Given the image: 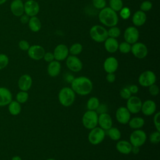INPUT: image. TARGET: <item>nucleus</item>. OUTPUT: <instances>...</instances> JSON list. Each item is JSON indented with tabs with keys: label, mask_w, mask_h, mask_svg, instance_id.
I'll return each mask as SVG.
<instances>
[{
	"label": "nucleus",
	"mask_w": 160,
	"mask_h": 160,
	"mask_svg": "<svg viewBox=\"0 0 160 160\" xmlns=\"http://www.w3.org/2000/svg\"><path fill=\"white\" fill-rule=\"evenodd\" d=\"M71 86L74 92L81 96H86L90 94L93 88L91 80L86 76L74 78L71 82Z\"/></svg>",
	"instance_id": "1"
},
{
	"label": "nucleus",
	"mask_w": 160,
	"mask_h": 160,
	"mask_svg": "<svg viewBox=\"0 0 160 160\" xmlns=\"http://www.w3.org/2000/svg\"><path fill=\"white\" fill-rule=\"evenodd\" d=\"M98 18L102 24L109 28L116 26L119 21L117 12L109 7H105L101 9L98 14Z\"/></svg>",
	"instance_id": "2"
},
{
	"label": "nucleus",
	"mask_w": 160,
	"mask_h": 160,
	"mask_svg": "<svg viewBox=\"0 0 160 160\" xmlns=\"http://www.w3.org/2000/svg\"><path fill=\"white\" fill-rule=\"evenodd\" d=\"M76 98V93L69 87H64L60 89L58 93V100L59 103L64 106L69 107L71 106Z\"/></svg>",
	"instance_id": "3"
},
{
	"label": "nucleus",
	"mask_w": 160,
	"mask_h": 160,
	"mask_svg": "<svg viewBox=\"0 0 160 160\" xmlns=\"http://www.w3.org/2000/svg\"><path fill=\"white\" fill-rule=\"evenodd\" d=\"M91 39L96 42H103L108 38V30L102 26L94 25L89 30Z\"/></svg>",
	"instance_id": "4"
},
{
	"label": "nucleus",
	"mask_w": 160,
	"mask_h": 160,
	"mask_svg": "<svg viewBox=\"0 0 160 160\" xmlns=\"http://www.w3.org/2000/svg\"><path fill=\"white\" fill-rule=\"evenodd\" d=\"M98 122V114L95 111L88 110L82 117L84 127L88 129H92L96 127Z\"/></svg>",
	"instance_id": "5"
},
{
	"label": "nucleus",
	"mask_w": 160,
	"mask_h": 160,
	"mask_svg": "<svg viewBox=\"0 0 160 160\" xmlns=\"http://www.w3.org/2000/svg\"><path fill=\"white\" fill-rule=\"evenodd\" d=\"M106 132L100 127H95L90 130L88 139L89 142L92 145H98L103 141L105 138Z\"/></svg>",
	"instance_id": "6"
},
{
	"label": "nucleus",
	"mask_w": 160,
	"mask_h": 160,
	"mask_svg": "<svg viewBox=\"0 0 160 160\" xmlns=\"http://www.w3.org/2000/svg\"><path fill=\"white\" fill-rule=\"evenodd\" d=\"M147 135L146 132L141 129H134V131L131 132L129 137V142L132 146L141 147L146 141Z\"/></svg>",
	"instance_id": "7"
},
{
	"label": "nucleus",
	"mask_w": 160,
	"mask_h": 160,
	"mask_svg": "<svg viewBox=\"0 0 160 160\" xmlns=\"http://www.w3.org/2000/svg\"><path fill=\"white\" fill-rule=\"evenodd\" d=\"M156 81L155 73L150 70L143 71L138 78V82L142 87H149Z\"/></svg>",
	"instance_id": "8"
},
{
	"label": "nucleus",
	"mask_w": 160,
	"mask_h": 160,
	"mask_svg": "<svg viewBox=\"0 0 160 160\" xmlns=\"http://www.w3.org/2000/svg\"><path fill=\"white\" fill-rule=\"evenodd\" d=\"M131 52L136 58L143 59L148 55V49L145 44L136 42L131 45Z\"/></svg>",
	"instance_id": "9"
},
{
	"label": "nucleus",
	"mask_w": 160,
	"mask_h": 160,
	"mask_svg": "<svg viewBox=\"0 0 160 160\" xmlns=\"http://www.w3.org/2000/svg\"><path fill=\"white\" fill-rule=\"evenodd\" d=\"M141 99L136 96H131L127 99L126 108L132 114H137L141 111L142 106Z\"/></svg>",
	"instance_id": "10"
},
{
	"label": "nucleus",
	"mask_w": 160,
	"mask_h": 160,
	"mask_svg": "<svg viewBox=\"0 0 160 160\" xmlns=\"http://www.w3.org/2000/svg\"><path fill=\"white\" fill-rule=\"evenodd\" d=\"M139 38V32L136 26L128 27L124 32V39L126 42L132 44L138 42Z\"/></svg>",
	"instance_id": "11"
},
{
	"label": "nucleus",
	"mask_w": 160,
	"mask_h": 160,
	"mask_svg": "<svg viewBox=\"0 0 160 160\" xmlns=\"http://www.w3.org/2000/svg\"><path fill=\"white\" fill-rule=\"evenodd\" d=\"M66 64L68 68L72 72H79L82 68V61L76 56H68L66 59Z\"/></svg>",
	"instance_id": "12"
},
{
	"label": "nucleus",
	"mask_w": 160,
	"mask_h": 160,
	"mask_svg": "<svg viewBox=\"0 0 160 160\" xmlns=\"http://www.w3.org/2000/svg\"><path fill=\"white\" fill-rule=\"evenodd\" d=\"M39 5L34 0H28L24 3V11L29 17L36 16L39 12Z\"/></svg>",
	"instance_id": "13"
},
{
	"label": "nucleus",
	"mask_w": 160,
	"mask_h": 160,
	"mask_svg": "<svg viewBox=\"0 0 160 160\" xmlns=\"http://www.w3.org/2000/svg\"><path fill=\"white\" fill-rule=\"evenodd\" d=\"M45 49L40 45L34 44L30 46L28 50V54L30 58L34 60H40L43 58L45 54Z\"/></svg>",
	"instance_id": "14"
},
{
	"label": "nucleus",
	"mask_w": 160,
	"mask_h": 160,
	"mask_svg": "<svg viewBox=\"0 0 160 160\" xmlns=\"http://www.w3.org/2000/svg\"><path fill=\"white\" fill-rule=\"evenodd\" d=\"M52 53L54 54V60L59 62L62 61L69 56V48L64 44H59L56 46Z\"/></svg>",
	"instance_id": "15"
},
{
	"label": "nucleus",
	"mask_w": 160,
	"mask_h": 160,
	"mask_svg": "<svg viewBox=\"0 0 160 160\" xmlns=\"http://www.w3.org/2000/svg\"><path fill=\"white\" fill-rule=\"evenodd\" d=\"M116 118L119 123L121 124H126L131 119V113L126 107L121 106L116 110Z\"/></svg>",
	"instance_id": "16"
},
{
	"label": "nucleus",
	"mask_w": 160,
	"mask_h": 160,
	"mask_svg": "<svg viewBox=\"0 0 160 160\" xmlns=\"http://www.w3.org/2000/svg\"><path fill=\"white\" fill-rule=\"evenodd\" d=\"M119 66L118 59L113 56L107 58L104 63L103 68L107 73H114L116 71Z\"/></svg>",
	"instance_id": "17"
},
{
	"label": "nucleus",
	"mask_w": 160,
	"mask_h": 160,
	"mask_svg": "<svg viewBox=\"0 0 160 160\" xmlns=\"http://www.w3.org/2000/svg\"><path fill=\"white\" fill-rule=\"evenodd\" d=\"M98 124L101 128L107 131L112 126V119L108 112L100 114L98 115Z\"/></svg>",
	"instance_id": "18"
},
{
	"label": "nucleus",
	"mask_w": 160,
	"mask_h": 160,
	"mask_svg": "<svg viewBox=\"0 0 160 160\" xmlns=\"http://www.w3.org/2000/svg\"><path fill=\"white\" fill-rule=\"evenodd\" d=\"M141 111L145 116H151L154 114L156 111V104L154 101L148 99L142 102Z\"/></svg>",
	"instance_id": "19"
},
{
	"label": "nucleus",
	"mask_w": 160,
	"mask_h": 160,
	"mask_svg": "<svg viewBox=\"0 0 160 160\" xmlns=\"http://www.w3.org/2000/svg\"><path fill=\"white\" fill-rule=\"evenodd\" d=\"M18 87L23 91H28L31 88L32 84V79L30 75L23 74L22 75L18 80Z\"/></svg>",
	"instance_id": "20"
},
{
	"label": "nucleus",
	"mask_w": 160,
	"mask_h": 160,
	"mask_svg": "<svg viewBox=\"0 0 160 160\" xmlns=\"http://www.w3.org/2000/svg\"><path fill=\"white\" fill-rule=\"evenodd\" d=\"M11 12L17 17H20L24 13V3L21 0H13L10 5Z\"/></svg>",
	"instance_id": "21"
},
{
	"label": "nucleus",
	"mask_w": 160,
	"mask_h": 160,
	"mask_svg": "<svg viewBox=\"0 0 160 160\" xmlns=\"http://www.w3.org/2000/svg\"><path fill=\"white\" fill-rule=\"evenodd\" d=\"M61 64L59 61L54 60L50 62L47 68V72L49 76L51 77H56L58 76L61 72Z\"/></svg>",
	"instance_id": "22"
},
{
	"label": "nucleus",
	"mask_w": 160,
	"mask_h": 160,
	"mask_svg": "<svg viewBox=\"0 0 160 160\" xmlns=\"http://www.w3.org/2000/svg\"><path fill=\"white\" fill-rule=\"evenodd\" d=\"M12 101V94L6 88L0 87V106L9 104Z\"/></svg>",
	"instance_id": "23"
},
{
	"label": "nucleus",
	"mask_w": 160,
	"mask_h": 160,
	"mask_svg": "<svg viewBox=\"0 0 160 160\" xmlns=\"http://www.w3.org/2000/svg\"><path fill=\"white\" fill-rule=\"evenodd\" d=\"M146 19L147 16L146 12L141 10H138L133 14L132 22L135 26H141L145 24Z\"/></svg>",
	"instance_id": "24"
},
{
	"label": "nucleus",
	"mask_w": 160,
	"mask_h": 160,
	"mask_svg": "<svg viewBox=\"0 0 160 160\" xmlns=\"http://www.w3.org/2000/svg\"><path fill=\"white\" fill-rule=\"evenodd\" d=\"M132 144L125 140H118L116 144L117 151L122 154H129L131 152Z\"/></svg>",
	"instance_id": "25"
},
{
	"label": "nucleus",
	"mask_w": 160,
	"mask_h": 160,
	"mask_svg": "<svg viewBox=\"0 0 160 160\" xmlns=\"http://www.w3.org/2000/svg\"><path fill=\"white\" fill-rule=\"evenodd\" d=\"M104 48L109 53H114L118 50L119 42L116 38L108 37L104 41Z\"/></svg>",
	"instance_id": "26"
},
{
	"label": "nucleus",
	"mask_w": 160,
	"mask_h": 160,
	"mask_svg": "<svg viewBox=\"0 0 160 160\" xmlns=\"http://www.w3.org/2000/svg\"><path fill=\"white\" fill-rule=\"evenodd\" d=\"M28 26L30 30L32 32H36L40 31L41 28V22L40 19L36 16L30 17L28 21Z\"/></svg>",
	"instance_id": "27"
},
{
	"label": "nucleus",
	"mask_w": 160,
	"mask_h": 160,
	"mask_svg": "<svg viewBox=\"0 0 160 160\" xmlns=\"http://www.w3.org/2000/svg\"><path fill=\"white\" fill-rule=\"evenodd\" d=\"M128 124L131 129H139L144 126L145 121L141 117H134L130 119Z\"/></svg>",
	"instance_id": "28"
},
{
	"label": "nucleus",
	"mask_w": 160,
	"mask_h": 160,
	"mask_svg": "<svg viewBox=\"0 0 160 160\" xmlns=\"http://www.w3.org/2000/svg\"><path fill=\"white\" fill-rule=\"evenodd\" d=\"M106 134L113 141H118L121 137V132L119 129L115 127H111L107 131H105Z\"/></svg>",
	"instance_id": "29"
},
{
	"label": "nucleus",
	"mask_w": 160,
	"mask_h": 160,
	"mask_svg": "<svg viewBox=\"0 0 160 160\" xmlns=\"http://www.w3.org/2000/svg\"><path fill=\"white\" fill-rule=\"evenodd\" d=\"M8 109L11 114L16 116L21 112V106L20 103H19L17 101H11L9 104Z\"/></svg>",
	"instance_id": "30"
},
{
	"label": "nucleus",
	"mask_w": 160,
	"mask_h": 160,
	"mask_svg": "<svg viewBox=\"0 0 160 160\" xmlns=\"http://www.w3.org/2000/svg\"><path fill=\"white\" fill-rule=\"evenodd\" d=\"M100 102L98 98L92 96L87 101L86 103V107L88 110H92V111H95L96 108L98 107L99 105Z\"/></svg>",
	"instance_id": "31"
},
{
	"label": "nucleus",
	"mask_w": 160,
	"mask_h": 160,
	"mask_svg": "<svg viewBox=\"0 0 160 160\" xmlns=\"http://www.w3.org/2000/svg\"><path fill=\"white\" fill-rule=\"evenodd\" d=\"M82 51V46L81 44L79 42H76L72 44L70 48H69V53L71 54V55L73 56H77Z\"/></svg>",
	"instance_id": "32"
},
{
	"label": "nucleus",
	"mask_w": 160,
	"mask_h": 160,
	"mask_svg": "<svg viewBox=\"0 0 160 160\" xmlns=\"http://www.w3.org/2000/svg\"><path fill=\"white\" fill-rule=\"evenodd\" d=\"M109 8L116 11H119L123 8V2L122 0H109Z\"/></svg>",
	"instance_id": "33"
},
{
	"label": "nucleus",
	"mask_w": 160,
	"mask_h": 160,
	"mask_svg": "<svg viewBox=\"0 0 160 160\" xmlns=\"http://www.w3.org/2000/svg\"><path fill=\"white\" fill-rule=\"evenodd\" d=\"M120 34H121V30L116 26L110 27L109 29L108 30V37L109 38L116 39L120 36Z\"/></svg>",
	"instance_id": "34"
},
{
	"label": "nucleus",
	"mask_w": 160,
	"mask_h": 160,
	"mask_svg": "<svg viewBox=\"0 0 160 160\" xmlns=\"http://www.w3.org/2000/svg\"><path fill=\"white\" fill-rule=\"evenodd\" d=\"M28 98H29V94L27 92V91H21L16 94V101L20 104L26 102L28 101Z\"/></svg>",
	"instance_id": "35"
},
{
	"label": "nucleus",
	"mask_w": 160,
	"mask_h": 160,
	"mask_svg": "<svg viewBox=\"0 0 160 160\" xmlns=\"http://www.w3.org/2000/svg\"><path fill=\"white\" fill-rule=\"evenodd\" d=\"M131 44L129 43L124 41L119 44L118 46V50L123 54H128L131 51Z\"/></svg>",
	"instance_id": "36"
},
{
	"label": "nucleus",
	"mask_w": 160,
	"mask_h": 160,
	"mask_svg": "<svg viewBox=\"0 0 160 160\" xmlns=\"http://www.w3.org/2000/svg\"><path fill=\"white\" fill-rule=\"evenodd\" d=\"M149 141L154 144H158L160 141V131H156L151 133L149 137Z\"/></svg>",
	"instance_id": "37"
},
{
	"label": "nucleus",
	"mask_w": 160,
	"mask_h": 160,
	"mask_svg": "<svg viewBox=\"0 0 160 160\" xmlns=\"http://www.w3.org/2000/svg\"><path fill=\"white\" fill-rule=\"evenodd\" d=\"M119 15H120V17L124 20H126V19H129V18L130 17V15H131L130 9L128 7L122 8L119 11Z\"/></svg>",
	"instance_id": "38"
},
{
	"label": "nucleus",
	"mask_w": 160,
	"mask_h": 160,
	"mask_svg": "<svg viewBox=\"0 0 160 160\" xmlns=\"http://www.w3.org/2000/svg\"><path fill=\"white\" fill-rule=\"evenodd\" d=\"M152 7V4L151 1H144L143 2H141L140 5V9L141 11L146 12L151 9Z\"/></svg>",
	"instance_id": "39"
},
{
	"label": "nucleus",
	"mask_w": 160,
	"mask_h": 160,
	"mask_svg": "<svg viewBox=\"0 0 160 160\" xmlns=\"http://www.w3.org/2000/svg\"><path fill=\"white\" fill-rule=\"evenodd\" d=\"M93 6L98 9H102L106 6V0H92Z\"/></svg>",
	"instance_id": "40"
},
{
	"label": "nucleus",
	"mask_w": 160,
	"mask_h": 160,
	"mask_svg": "<svg viewBox=\"0 0 160 160\" xmlns=\"http://www.w3.org/2000/svg\"><path fill=\"white\" fill-rule=\"evenodd\" d=\"M9 63V58L4 54H0V69L6 68Z\"/></svg>",
	"instance_id": "41"
},
{
	"label": "nucleus",
	"mask_w": 160,
	"mask_h": 160,
	"mask_svg": "<svg viewBox=\"0 0 160 160\" xmlns=\"http://www.w3.org/2000/svg\"><path fill=\"white\" fill-rule=\"evenodd\" d=\"M119 94H120V96L122 99L127 100L131 96L132 94L129 91L128 87H126V88H123L122 89H121V91L119 92Z\"/></svg>",
	"instance_id": "42"
},
{
	"label": "nucleus",
	"mask_w": 160,
	"mask_h": 160,
	"mask_svg": "<svg viewBox=\"0 0 160 160\" xmlns=\"http://www.w3.org/2000/svg\"><path fill=\"white\" fill-rule=\"evenodd\" d=\"M149 92L151 95L153 96H157L159 92V88L158 85H156L155 83L149 86Z\"/></svg>",
	"instance_id": "43"
},
{
	"label": "nucleus",
	"mask_w": 160,
	"mask_h": 160,
	"mask_svg": "<svg viewBox=\"0 0 160 160\" xmlns=\"http://www.w3.org/2000/svg\"><path fill=\"white\" fill-rule=\"evenodd\" d=\"M108 110V108L107 104H99V105L96 108L95 111L99 115L100 114L107 112Z\"/></svg>",
	"instance_id": "44"
},
{
	"label": "nucleus",
	"mask_w": 160,
	"mask_h": 160,
	"mask_svg": "<svg viewBox=\"0 0 160 160\" xmlns=\"http://www.w3.org/2000/svg\"><path fill=\"white\" fill-rule=\"evenodd\" d=\"M159 116H160V112H157L155 113L154 118H153V122L154 124V126L157 131H160V125H159Z\"/></svg>",
	"instance_id": "45"
},
{
	"label": "nucleus",
	"mask_w": 160,
	"mask_h": 160,
	"mask_svg": "<svg viewBox=\"0 0 160 160\" xmlns=\"http://www.w3.org/2000/svg\"><path fill=\"white\" fill-rule=\"evenodd\" d=\"M30 47L29 43L26 40H21L19 42V48L22 51H28Z\"/></svg>",
	"instance_id": "46"
},
{
	"label": "nucleus",
	"mask_w": 160,
	"mask_h": 160,
	"mask_svg": "<svg viewBox=\"0 0 160 160\" xmlns=\"http://www.w3.org/2000/svg\"><path fill=\"white\" fill-rule=\"evenodd\" d=\"M44 60L48 62H50L54 60V54L52 52H45L44 56H43V58Z\"/></svg>",
	"instance_id": "47"
},
{
	"label": "nucleus",
	"mask_w": 160,
	"mask_h": 160,
	"mask_svg": "<svg viewBox=\"0 0 160 160\" xmlns=\"http://www.w3.org/2000/svg\"><path fill=\"white\" fill-rule=\"evenodd\" d=\"M106 79L108 82L112 83L116 80V75L114 74V73H108Z\"/></svg>",
	"instance_id": "48"
},
{
	"label": "nucleus",
	"mask_w": 160,
	"mask_h": 160,
	"mask_svg": "<svg viewBox=\"0 0 160 160\" xmlns=\"http://www.w3.org/2000/svg\"><path fill=\"white\" fill-rule=\"evenodd\" d=\"M131 94H136L139 91V88L136 84H131L128 87Z\"/></svg>",
	"instance_id": "49"
},
{
	"label": "nucleus",
	"mask_w": 160,
	"mask_h": 160,
	"mask_svg": "<svg viewBox=\"0 0 160 160\" xmlns=\"http://www.w3.org/2000/svg\"><path fill=\"white\" fill-rule=\"evenodd\" d=\"M20 17H21L20 18V21L22 24L28 23L29 20V18H30V17L29 16H28L27 14H23Z\"/></svg>",
	"instance_id": "50"
},
{
	"label": "nucleus",
	"mask_w": 160,
	"mask_h": 160,
	"mask_svg": "<svg viewBox=\"0 0 160 160\" xmlns=\"http://www.w3.org/2000/svg\"><path fill=\"white\" fill-rule=\"evenodd\" d=\"M139 151H140L139 147L132 146V148H131V152H132L134 154H138L139 152Z\"/></svg>",
	"instance_id": "51"
},
{
	"label": "nucleus",
	"mask_w": 160,
	"mask_h": 160,
	"mask_svg": "<svg viewBox=\"0 0 160 160\" xmlns=\"http://www.w3.org/2000/svg\"><path fill=\"white\" fill-rule=\"evenodd\" d=\"M74 77L72 74H67V75L66 76L65 80H66V81H68L69 83H71V82L72 81V80L74 79Z\"/></svg>",
	"instance_id": "52"
},
{
	"label": "nucleus",
	"mask_w": 160,
	"mask_h": 160,
	"mask_svg": "<svg viewBox=\"0 0 160 160\" xmlns=\"http://www.w3.org/2000/svg\"><path fill=\"white\" fill-rule=\"evenodd\" d=\"M11 160H22L21 157L18 156H14Z\"/></svg>",
	"instance_id": "53"
},
{
	"label": "nucleus",
	"mask_w": 160,
	"mask_h": 160,
	"mask_svg": "<svg viewBox=\"0 0 160 160\" xmlns=\"http://www.w3.org/2000/svg\"><path fill=\"white\" fill-rule=\"evenodd\" d=\"M6 1H7V0H0V5L4 4Z\"/></svg>",
	"instance_id": "54"
},
{
	"label": "nucleus",
	"mask_w": 160,
	"mask_h": 160,
	"mask_svg": "<svg viewBox=\"0 0 160 160\" xmlns=\"http://www.w3.org/2000/svg\"><path fill=\"white\" fill-rule=\"evenodd\" d=\"M46 160H56V159H53V158H49V159H47Z\"/></svg>",
	"instance_id": "55"
},
{
	"label": "nucleus",
	"mask_w": 160,
	"mask_h": 160,
	"mask_svg": "<svg viewBox=\"0 0 160 160\" xmlns=\"http://www.w3.org/2000/svg\"><path fill=\"white\" fill-rule=\"evenodd\" d=\"M21 1H22V0H21Z\"/></svg>",
	"instance_id": "56"
}]
</instances>
